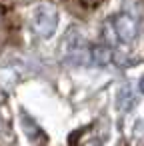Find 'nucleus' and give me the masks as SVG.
I'll list each match as a JSON object with an SVG mask.
<instances>
[{
    "instance_id": "obj_7",
    "label": "nucleus",
    "mask_w": 144,
    "mask_h": 146,
    "mask_svg": "<svg viewBox=\"0 0 144 146\" xmlns=\"http://www.w3.org/2000/svg\"><path fill=\"white\" fill-rule=\"evenodd\" d=\"M82 2H84L86 6H92V4H96V0H82Z\"/></svg>"
},
{
    "instance_id": "obj_5",
    "label": "nucleus",
    "mask_w": 144,
    "mask_h": 146,
    "mask_svg": "<svg viewBox=\"0 0 144 146\" xmlns=\"http://www.w3.org/2000/svg\"><path fill=\"white\" fill-rule=\"evenodd\" d=\"M114 54L108 46H94L92 48V62L98 66H106L108 62H112Z\"/></svg>"
},
{
    "instance_id": "obj_8",
    "label": "nucleus",
    "mask_w": 144,
    "mask_h": 146,
    "mask_svg": "<svg viewBox=\"0 0 144 146\" xmlns=\"http://www.w3.org/2000/svg\"><path fill=\"white\" fill-rule=\"evenodd\" d=\"M86 146H98V144H96V142H88Z\"/></svg>"
},
{
    "instance_id": "obj_2",
    "label": "nucleus",
    "mask_w": 144,
    "mask_h": 146,
    "mask_svg": "<svg viewBox=\"0 0 144 146\" xmlns=\"http://www.w3.org/2000/svg\"><path fill=\"white\" fill-rule=\"evenodd\" d=\"M30 26L40 38H50L58 26V12L50 2H40L30 10Z\"/></svg>"
},
{
    "instance_id": "obj_6",
    "label": "nucleus",
    "mask_w": 144,
    "mask_h": 146,
    "mask_svg": "<svg viewBox=\"0 0 144 146\" xmlns=\"http://www.w3.org/2000/svg\"><path fill=\"white\" fill-rule=\"evenodd\" d=\"M138 88H140V92H142V94H144V76H142V78H140V82H138Z\"/></svg>"
},
{
    "instance_id": "obj_3",
    "label": "nucleus",
    "mask_w": 144,
    "mask_h": 146,
    "mask_svg": "<svg viewBox=\"0 0 144 146\" xmlns=\"http://www.w3.org/2000/svg\"><path fill=\"white\" fill-rule=\"evenodd\" d=\"M114 28H116V34L122 42H132L138 34V24L136 20L130 16V14H118L114 20H112Z\"/></svg>"
},
{
    "instance_id": "obj_1",
    "label": "nucleus",
    "mask_w": 144,
    "mask_h": 146,
    "mask_svg": "<svg viewBox=\"0 0 144 146\" xmlns=\"http://www.w3.org/2000/svg\"><path fill=\"white\" fill-rule=\"evenodd\" d=\"M60 56L66 64L72 66H86L92 60V50L88 48L82 32L78 28H68L60 44Z\"/></svg>"
},
{
    "instance_id": "obj_4",
    "label": "nucleus",
    "mask_w": 144,
    "mask_h": 146,
    "mask_svg": "<svg viewBox=\"0 0 144 146\" xmlns=\"http://www.w3.org/2000/svg\"><path fill=\"white\" fill-rule=\"evenodd\" d=\"M134 102H136V98H134L132 88H130L128 84L120 86V90H118V94H116V106H118V110H120V112H128V110L134 106Z\"/></svg>"
}]
</instances>
